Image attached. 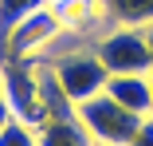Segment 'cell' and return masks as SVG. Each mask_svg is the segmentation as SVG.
Returning a JSON list of instances; mask_svg holds the SVG:
<instances>
[{"mask_svg": "<svg viewBox=\"0 0 153 146\" xmlns=\"http://www.w3.org/2000/svg\"><path fill=\"white\" fill-rule=\"evenodd\" d=\"M75 119L86 126V134L94 142H106V146H130V138L141 126V114H134L122 103H114L106 91L75 103Z\"/></svg>", "mask_w": 153, "mask_h": 146, "instance_id": "obj_1", "label": "cell"}, {"mask_svg": "<svg viewBox=\"0 0 153 146\" xmlns=\"http://www.w3.org/2000/svg\"><path fill=\"white\" fill-rule=\"evenodd\" d=\"M94 55L110 75H145L153 67V51L145 40V28H106L94 40Z\"/></svg>", "mask_w": 153, "mask_h": 146, "instance_id": "obj_2", "label": "cell"}, {"mask_svg": "<svg viewBox=\"0 0 153 146\" xmlns=\"http://www.w3.org/2000/svg\"><path fill=\"white\" fill-rule=\"evenodd\" d=\"M0 87H4V99L12 107V119L27 123V126H43V99H39V75L32 59H4L0 63Z\"/></svg>", "mask_w": 153, "mask_h": 146, "instance_id": "obj_3", "label": "cell"}, {"mask_svg": "<svg viewBox=\"0 0 153 146\" xmlns=\"http://www.w3.org/2000/svg\"><path fill=\"white\" fill-rule=\"evenodd\" d=\"M59 36H63V28H59V20L51 16V8H39L24 24L12 28V36L4 40V51H0V63L4 59H43Z\"/></svg>", "mask_w": 153, "mask_h": 146, "instance_id": "obj_4", "label": "cell"}, {"mask_svg": "<svg viewBox=\"0 0 153 146\" xmlns=\"http://www.w3.org/2000/svg\"><path fill=\"white\" fill-rule=\"evenodd\" d=\"M51 16L59 20V28H63L67 36H82V40H98L110 20L102 12V0H51Z\"/></svg>", "mask_w": 153, "mask_h": 146, "instance_id": "obj_5", "label": "cell"}, {"mask_svg": "<svg viewBox=\"0 0 153 146\" xmlns=\"http://www.w3.org/2000/svg\"><path fill=\"white\" fill-rule=\"evenodd\" d=\"M106 95L114 103H122L126 111L149 119L153 114V87H149V71L145 75H110L106 79Z\"/></svg>", "mask_w": 153, "mask_h": 146, "instance_id": "obj_6", "label": "cell"}, {"mask_svg": "<svg viewBox=\"0 0 153 146\" xmlns=\"http://www.w3.org/2000/svg\"><path fill=\"white\" fill-rule=\"evenodd\" d=\"M39 134V146H94V138L86 134V126L67 114V119H47L43 126H36Z\"/></svg>", "mask_w": 153, "mask_h": 146, "instance_id": "obj_7", "label": "cell"}, {"mask_svg": "<svg viewBox=\"0 0 153 146\" xmlns=\"http://www.w3.org/2000/svg\"><path fill=\"white\" fill-rule=\"evenodd\" d=\"M102 12L110 28H149L153 24V0H102Z\"/></svg>", "mask_w": 153, "mask_h": 146, "instance_id": "obj_8", "label": "cell"}, {"mask_svg": "<svg viewBox=\"0 0 153 146\" xmlns=\"http://www.w3.org/2000/svg\"><path fill=\"white\" fill-rule=\"evenodd\" d=\"M51 0H0V51H4V40L12 36V28L24 24L32 12L47 8Z\"/></svg>", "mask_w": 153, "mask_h": 146, "instance_id": "obj_9", "label": "cell"}, {"mask_svg": "<svg viewBox=\"0 0 153 146\" xmlns=\"http://www.w3.org/2000/svg\"><path fill=\"white\" fill-rule=\"evenodd\" d=\"M0 146H39V134H36V126L12 119L4 130H0Z\"/></svg>", "mask_w": 153, "mask_h": 146, "instance_id": "obj_10", "label": "cell"}, {"mask_svg": "<svg viewBox=\"0 0 153 146\" xmlns=\"http://www.w3.org/2000/svg\"><path fill=\"white\" fill-rule=\"evenodd\" d=\"M130 146H153V114L141 119V126H137V134L130 138Z\"/></svg>", "mask_w": 153, "mask_h": 146, "instance_id": "obj_11", "label": "cell"}, {"mask_svg": "<svg viewBox=\"0 0 153 146\" xmlns=\"http://www.w3.org/2000/svg\"><path fill=\"white\" fill-rule=\"evenodd\" d=\"M12 123V107H8V99H4V87H0V130H4Z\"/></svg>", "mask_w": 153, "mask_h": 146, "instance_id": "obj_12", "label": "cell"}, {"mask_svg": "<svg viewBox=\"0 0 153 146\" xmlns=\"http://www.w3.org/2000/svg\"><path fill=\"white\" fill-rule=\"evenodd\" d=\"M145 40H149V51H153V24L145 28Z\"/></svg>", "mask_w": 153, "mask_h": 146, "instance_id": "obj_13", "label": "cell"}, {"mask_svg": "<svg viewBox=\"0 0 153 146\" xmlns=\"http://www.w3.org/2000/svg\"><path fill=\"white\" fill-rule=\"evenodd\" d=\"M149 87H153V67H149Z\"/></svg>", "mask_w": 153, "mask_h": 146, "instance_id": "obj_14", "label": "cell"}, {"mask_svg": "<svg viewBox=\"0 0 153 146\" xmlns=\"http://www.w3.org/2000/svg\"><path fill=\"white\" fill-rule=\"evenodd\" d=\"M94 146H106V142H94Z\"/></svg>", "mask_w": 153, "mask_h": 146, "instance_id": "obj_15", "label": "cell"}]
</instances>
